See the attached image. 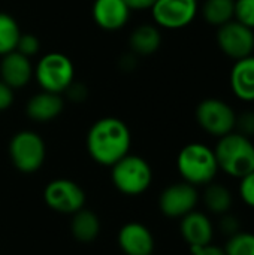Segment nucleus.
<instances>
[{
	"instance_id": "31",
	"label": "nucleus",
	"mask_w": 254,
	"mask_h": 255,
	"mask_svg": "<svg viewBox=\"0 0 254 255\" xmlns=\"http://www.w3.org/2000/svg\"><path fill=\"white\" fill-rule=\"evenodd\" d=\"M192 254L193 255H226L225 251H222L217 247H192Z\"/></svg>"
},
{
	"instance_id": "29",
	"label": "nucleus",
	"mask_w": 254,
	"mask_h": 255,
	"mask_svg": "<svg viewBox=\"0 0 254 255\" xmlns=\"http://www.w3.org/2000/svg\"><path fill=\"white\" fill-rule=\"evenodd\" d=\"M13 91L6 82L0 79V111H6L13 103Z\"/></svg>"
},
{
	"instance_id": "26",
	"label": "nucleus",
	"mask_w": 254,
	"mask_h": 255,
	"mask_svg": "<svg viewBox=\"0 0 254 255\" xmlns=\"http://www.w3.org/2000/svg\"><path fill=\"white\" fill-rule=\"evenodd\" d=\"M240 194H241V199L249 206L254 208V170L252 173L246 175L244 178H241Z\"/></svg>"
},
{
	"instance_id": "5",
	"label": "nucleus",
	"mask_w": 254,
	"mask_h": 255,
	"mask_svg": "<svg viewBox=\"0 0 254 255\" xmlns=\"http://www.w3.org/2000/svg\"><path fill=\"white\" fill-rule=\"evenodd\" d=\"M112 167V182L115 188L129 196H138L148 190L153 181L150 164L139 155H124Z\"/></svg>"
},
{
	"instance_id": "9",
	"label": "nucleus",
	"mask_w": 254,
	"mask_h": 255,
	"mask_svg": "<svg viewBox=\"0 0 254 255\" xmlns=\"http://www.w3.org/2000/svg\"><path fill=\"white\" fill-rule=\"evenodd\" d=\"M43 200L52 211L73 215L84 208L85 193L70 179H55L45 187Z\"/></svg>"
},
{
	"instance_id": "2",
	"label": "nucleus",
	"mask_w": 254,
	"mask_h": 255,
	"mask_svg": "<svg viewBox=\"0 0 254 255\" xmlns=\"http://www.w3.org/2000/svg\"><path fill=\"white\" fill-rule=\"evenodd\" d=\"M219 169L235 178H244L254 170V145L241 133H229L220 137L214 149Z\"/></svg>"
},
{
	"instance_id": "21",
	"label": "nucleus",
	"mask_w": 254,
	"mask_h": 255,
	"mask_svg": "<svg viewBox=\"0 0 254 255\" xmlns=\"http://www.w3.org/2000/svg\"><path fill=\"white\" fill-rule=\"evenodd\" d=\"M19 36H21V30L16 19L6 12H0V55L1 57L16 49Z\"/></svg>"
},
{
	"instance_id": "15",
	"label": "nucleus",
	"mask_w": 254,
	"mask_h": 255,
	"mask_svg": "<svg viewBox=\"0 0 254 255\" xmlns=\"http://www.w3.org/2000/svg\"><path fill=\"white\" fill-rule=\"evenodd\" d=\"M64 102L61 99V94L49 93V91H40L30 97V100L25 105V112L28 118H31L36 123H48L55 120L61 111H63Z\"/></svg>"
},
{
	"instance_id": "11",
	"label": "nucleus",
	"mask_w": 254,
	"mask_h": 255,
	"mask_svg": "<svg viewBox=\"0 0 254 255\" xmlns=\"http://www.w3.org/2000/svg\"><path fill=\"white\" fill-rule=\"evenodd\" d=\"M198 203V191L195 185L181 182L168 187L159 200L160 209L166 217L178 218L184 217L195 209Z\"/></svg>"
},
{
	"instance_id": "4",
	"label": "nucleus",
	"mask_w": 254,
	"mask_h": 255,
	"mask_svg": "<svg viewBox=\"0 0 254 255\" xmlns=\"http://www.w3.org/2000/svg\"><path fill=\"white\" fill-rule=\"evenodd\" d=\"M37 84L43 91L61 94L75 79L72 60L61 52L45 54L33 70Z\"/></svg>"
},
{
	"instance_id": "13",
	"label": "nucleus",
	"mask_w": 254,
	"mask_h": 255,
	"mask_svg": "<svg viewBox=\"0 0 254 255\" xmlns=\"http://www.w3.org/2000/svg\"><path fill=\"white\" fill-rule=\"evenodd\" d=\"M0 76L12 90H19L25 87L33 76V66L30 58L18 51H12L3 55L0 63Z\"/></svg>"
},
{
	"instance_id": "32",
	"label": "nucleus",
	"mask_w": 254,
	"mask_h": 255,
	"mask_svg": "<svg viewBox=\"0 0 254 255\" xmlns=\"http://www.w3.org/2000/svg\"><path fill=\"white\" fill-rule=\"evenodd\" d=\"M154 1L156 0H126V3L130 6V9H136V10L150 9L154 4Z\"/></svg>"
},
{
	"instance_id": "19",
	"label": "nucleus",
	"mask_w": 254,
	"mask_h": 255,
	"mask_svg": "<svg viewBox=\"0 0 254 255\" xmlns=\"http://www.w3.org/2000/svg\"><path fill=\"white\" fill-rule=\"evenodd\" d=\"M70 230H72V235L75 236V239H78L79 242H85V244L93 242L100 233L99 217L94 212L82 208L73 214Z\"/></svg>"
},
{
	"instance_id": "18",
	"label": "nucleus",
	"mask_w": 254,
	"mask_h": 255,
	"mask_svg": "<svg viewBox=\"0 0 254 255\" xmlns=\"http://www.w3.org/2000/svg\"><path fill=\"white\" fill-rule=\"evenodd\" d=\"M162 45V34L157 25L141 24L138 25L129 37V46L132 52L138 55H151Z\"/></svg>"
},
{
	"instance_id": "8",
	"label": "nucleus",
	"mask_w": 254,
	"mask_h": 255,
	"mask_svg": "<svg viewBox=\"0 0 254 255\" xmlns=\"http://www.w3.org/2000/svg\"><path fill=\"white\" fill-rule=\"evenodd\" d=\"M150 9L157 27L178 30L196 18L198 0H156Z\"/></svg>"
},
{
	"instance_id": "10",
	"label": "nucleus",
	"mask_w": 254,
	"mask_h": 255,
	"mask_svg": "<svg viewBox=\"0 0 254 255\" xmlns=\"http://www.w3.org/2000/svg\"><path fill=\"white\" fill-rule=\"evenodd\" d=\"M217 43L219 48L234 60L249 57L254 51L253 28L241 24L237 19H232L219 27Z\"/></svg>"
},
{
	"instance_id": "1",
	"label": "nucleus",
	"mask_w": 254,
	"mask_h": 255,
	"mask_svg": "<svg viewBox=\"0 0 254 255\" xmlns=\"http://www.w3.org/2000/svg\"><path fill=\"white\" fill-rule=\"evenodd\" d=\"M132 134L126 123L115 117L96 121L87 134V149L90 157L102 166H114L129 154Z\"/></svg>"
},
{
	"instance_id": "33",
	"label": "nucleus",
	"mask_w": 254,
	"mask_h": 255,
	"mask_svg": "<svg viewBox=\"0 0 254 255\" xmlns=\"http://www.w3.org/2000/svg\"><path fill=\"white\" fill-rule=\"evenodd\" d=\"M135 64H136V61H135V57L133 55H124L123 58H121V61H120V66H121V69H124V70H132L133 67H135Z\"/></svg>"
},
{
	"instance_id": "28",
	"label": "nucleus",
	"mask_w": 254,
	"mask_h": 255,
	"mask_svg": "<svg viewBox=\"0 0 254 255\" xmlns=\"http://www.w3.org/2000/svg\"><path fill=\"white\" fill-rule=\"evenodd\" d=\"M64 93H67V97L72 102H84L88 94L87 87L82 82H75V81L67 87V90Z\"/></svg>"
},
{
	"instance_id": "20",
	"label": "nucleus",
	"mask_w": 254,
	"mask_h": 255,
	"mask_svg": "<svg viewBox=\"0 0 254 255\" xmlns=\"http://www.w3.org/2000/svg\"><path fill=\"white\" fill-rule=\"evenodd\" d=\"M202 15L211 25L220 27L235 16V0H205Z\"/></svg>"
},
{
	"instance_id": "30",
	"label": "nucleus",
	"mask_w": 254,
	"mask_h": 255,
	"mask_svg": "<svg viewBox=\"0 0 254 255\" xmlns=\"http://www.w3.org/2000/svg\"><path fill=\"white\" fill-rule=\"evenodd\" d=\"M220 227H222V230L226 233V235H229V236H234L235 233H238V230H240V224H238V220L237 218H234V217H225L223 220H222V223H220Z\"/></svg>"
},
{
	"instance_id": "25",
	"label": "nucleus",
	"mask_w": 254,
	"mask_h": 255,
	"mask_svg": "<svg viewBox=\"0 0 254 255\" xmlns=\"http://www.w3.org/2000/svg\"><path fill=\"white\" fill-rule=\"evenodd\" d=\"M39 48H40V42H39V39L34 34H31V33H21L15 51H18L22 55L30 58L31 55L37 54Z\"/></svg>"
},
{
	"instance_id": "12",
	"label": "nucleus",
	"mask_w": 254,
	"mask_h": 255,
	"mask_svg": "<svg viewBox=\"0 0 254 255\" xmlns=\"http://www.w3.org/2000/svg\"><path fill=\"white\" fill-rule=\"evenodd\" d=\"M130 10L126 0H94L91 15L97 27L106 31H117L127 24Z\"/></svg>"
},
{
	"instance_id": "22",
	"label": "nucleus",
	"mask_w": 254,
	"mask_h": 255,
	"mask_svg": "<svg viewBox=\"0 0 254 255\" xmlns=\"http://www.w3.org/2000/svg\"><path fill=\"white\" fill-rule=\"evenodd\" d=\"M205 205L214 214H225L232 206V194L229 190L219 184H211L205 190Z\"/></svg>"
},
{
	"instance_id": "6",
	"label": "nucleus",
	"mask_w": 254,
	"mask_h": 255,
	"mask_svg": "<svg viewBox=\"0 0 254 255\" xmlns=\"http://www.w3.org/2000/svg\"><path fill=\"white\" fill-rule=\"evenodd\" d=\"M45 142L34 131H18L9 142V157L13 166L22 173L39 170L45 161Z\"/></svg>"
},
{
	"instance_id": "16",
	"label": "nucleus",
	"mask_w": 254,
	"mask_h": 255,
	"mask_svg": "<svg viewBox=\"0 0 254 255\" xmlns=\"http://www.w3.org/2000/svg\"><path fill=\"white\" fill-rule=\"evenodd\" d=\"M231 88L243 102H254V57L237 60L231 70Z\"/></svg>"
},
{
	"instance_id": "24",
	"label": "nucleus",
	"mask_w": 254,
	"mask_h": 255,
	"mask_svg": "<svg viewBox=\"0 0 254 255\" xmlns=\"http://www.w3.org/2000/svg\"><path fill=\"white\" fill-rule=\"evenodd\" d=\"M234 18L254 30V0H235Z\"/></svg>"
},
{
	"instance_id": "7",
	"label": "nucleus",
	"mask_w": 254,
	"mask_h": 255,
	"mask_svg": "<svg viewBox=\"0 0 254 255\" xmlns=\"http://www.w3.org/2000/svg\"><path fill=\"white\" fill-rule=\"evenodd\" d=\"M196 120L207 133L223 137L234 131L237 115L226 102L219 99H205L196 108Z\"/></svg>"
},
{
	"instance_id": "17",
	"label": "nucleus",
	"mask_w": 254,
	"mask_h": 255,
	"mask_svg": "<svg viewBox=\"0 0 254 255\" xmlns=\"http://www.w3.org/2000/svg\"><path fill=\"white\" fill-rule=\"evenodd\" d=\"M181 235L190 247H207L213 239V226L207 215L189 212L181 221Z\"/></svg>"
},
{
	"instance_id": "23",
	"label": "nucleus",
	"mask_w": 254,
	"mask_h": 255,
	"mask_svg": "<svg viewBox=\"0 0 254 255\" xmlns=\"http://www.w3.org/2000/svg\"><path fill=\"white\" fill-rule=\"evenodd\" d=\"M226 255H254V235L252 233H235L231 236L226 250Z\"/></svg>"
},
{
	"instance_id": "3",
	"label": "nucleus",
	"mask_w": 254,
	"mask_h": 255,
	"mask_svg": "<svg viewBox=\"0 0 254 255\" xmlns=\"http://www.w3.org/2000/svg\"><path fill=\"white\" fill-rule=\"evenodd\" d=\"M177 167L187 184H210L219 170L216 154L204 143H189L184 146L177 160Z\"/></svg>"
},
{
	"instance_id": "27",
	"label": "nucleus",
	"mask_w": 254,
	"mask_h": 255,
	"mask_svg": "<svg viewBox=\"0 0 254 255\" xmlns=\"http://www.w3.org/2000/svg\"><path fill=\"white\" fill-rule=\"evenodd\" d=\"M235 127H238V130H240L238 133H241L247 137L254 136V112L249 111V112H244L240 117H237Z\"/></svg>"
},
{
	"instance_id": "14",
	"label": "nucleus",
	"mask_w": 254,
	"mask_h": 255,
	"mask_svg": "<svg viewBox=\"0 0 254 255\" xmlns=\"http://www.w3.org/2000/svg\"><path fill=\"white\" fill-rule=\"evenodd\" d=\"M118 245L126 255H151L154 251L151 232L139 223H129L120 230Z\"/></svg>"
}]
</instances>
